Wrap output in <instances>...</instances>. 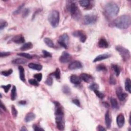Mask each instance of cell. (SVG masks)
<instances>
[{"instance_id":"1","label":"cell","mask_w":131,"mask_h":131,"mask_svg":"<svg viewBox=\"0 0 131 131\" xmlns=\"http://www.w3.org/2000/svg\"><path fill=\"white\" fill-rule=\"evenodd\" d=\"M54 104L55 105V116L56 127L59 130H63L65 129V124L63 107L57 101H54Z\"/></svg>"},{"instance_id":"2","label":"cell","mask_w":131,"mask_h":131,"mask_svg":"<svg viewBox=\"0 0 131 131\" xmlns=\"http://www.w3.org/2000/svg\"><path fill=\"white\" fill-rule=\"evenodd\" d=\"M131 18L129 15H123L118 17L114 21V26L120 29H127L130 26Z\"/></svg>"},{"instance_id":"3","label":"cell","mask_w":131,"mask_h":131,"mask_svg":"<svg viewBox=\"0 0 131 131\" xmlns=\"http://www.w3.org/2000/svg\"><path fill=\"white\" fill-rule=\"evenodd\" d=\"M104 10L106 16L113 18L117 16L119 11V7L115 3L109 2L106 5Z\"/></svg>"},{"instance_id":"4","label":"cell","mask_w":131,"mask_h":131,"mask_svg":"<svg viewBox=\"0 0 131 131\" xmlns=\"http://www.w3.org/2000/svg\"><path fill=\"white\" fill-rule=\"evenodd\" d=\"M48 21L53 28L59 26V13L57 10H53L48 16Z\"/></svg>"},{"instance_id":"5","label":"cell","mask_w":131,"mask_h":131,"mask_svg":"<svg viewBox=\"0 0 131 131\" xmlns=\"http://www.w3.org/2000/svg\"><path fill=\"white\" fill-rule=\"evenodd\" d=\"M69 10L71 13L72 17L75 20H79L80 18L81 13L78 7L74 2H71L69 6Z\"/></svg>"},{"instance_id":"6","label":"cell","mask_w":131,"mask_h":131,"mask_svg":"<svg viewBox=\"0 0 131 131\" xmlns=\"http://www.w3.org/2000/svg\"><path fill=\"white\" fill-rule=\"evenodd\" d=\"M116 50L120 54L122 59H123L124 62H127V61H128L130 59V52L126 48L121 46L118 45L116 47Z\"/></svg>"},{"instance_id":"7","label":"cell","mask_w":131,"mask_h":131,"mask_svg":"<svg viewBox=\"0 0 131 131\" xmlns=\"http://www.w3.org/2000/svg\"><path fill=\"white\" fill-rule=\"evenodd\" d=\"M69 41V36L66 33H64V34L59 36V40H58V42H59V44L61 46H62L65 49H67L68 47Z\"/></svg>"},{"instance_id":"8","label":"cell","mask_w":131,"mask_h":131,"mask_svg":"<svg viewBox=\"0 0 131 131\" xmlns=\"http://www.w3.org/2000/svg\"><path fill=\"white\" fill-rule=\"evenodd\" d=\"M97 17L94 14H87L84 17V21L86 25H90L96 22Z\"/></svg>"},{"instance_id":"9","label":"cell","mask_w":131,"mask_h":131,"mask_svg":"<svg viewBox=\"0 0 131 131\" xmlns=\"http://www.w3.org/2000/svg\"><path fill=\"white\" fill-rule=\"evenodd\" d=\"M72 35L76 38H78L81 42H85L87 38V35L82 30H76L73 32Z\"/></svg>"},{"instance_id":"10","label":"cell","mask_w":131,"mask_h":131,"mask_svg":"<svg viewBox=\"0 0 131 131\" xmlns=\"http://www.w3.org/2000/svg\"><path fill=\"white\" fill-rule=\"evenodd\" d=\"M72 59V56L69 53L67 52L66 51H64L63 52L62 54L59 57V60L62 63H67L70 62Z\"/></svg>"},{"instance_id":"11","label":"cell","mask_w":131,"mask_h":131,"mask_svg":"<svg viewBox=\"0 0 131 131\" xmlns=\"http://www.w3.org/2000/svg\"><path fill=\"white\" fill-rule=\"evenodd\" d=\"M116 95L120 101H124L127 97V94L124 93L121 87H118L116 90Z\"/></svg>"},{"instance_id":"12","label":"cell","mask_w":131,"mask_h":131,"mask_svg":"<svg viewBox=\"0 0 131 131\" xmlns=\"http://www.w3.org/2000/svg\"><path fill=\"white\" fill-rule=\"evenodd\" d=\"M83 67L81 63L79 62V61H74V62H72L68 66V68L71 70H73L80 69Z\"/></svg>"},{"instance_id":"13","label":"cell","mask_w":131,"mask_h":131,"mask_svg":"<svg viewBox=\"0 0 131 131\" xmlns=\"http://www.w3.org/2000/svg\"><path fill=\"white\" fill-rule=\"evenodd\" d=\"M116 123L118 127L119 128L123 127L125 123V118L123 114L120 113L119 114L116 118Z\"/></svg>"},{"instance_id":"14","label":"cell","mask_w":131,"mask_h":131,"mask_svg":"<svg viewBox=\"0 0 131 131\" xmlns=\"http://www.w3.org/2000/svg\"><path fill=\"white\" fill-rule=\"evenodd\" d=\"M12 41L16 44H20L24 43L25 42V39L22 35L19 34L14 36V37L12 38Z\"/></svg>"},{"instance_id":"15","label":"cell","mask_w":131,"mask_h":131,"mask_svg":"<svg viewBox=\"0 0 131 131\" xmlns=\"http://www.w3.org/2000/svg\"><path fill=\"white\" fill-rule=\"evenodd\" d=\"M105 123L108 129H110L111 127L112 119L109 111H107L105 114Z\"/></svg>"},{"instance_id":"16","label":"cell","mask_w":131,"mask_h":131,"mask_svg":"<svg viewBox=\"0 0 131 131\" xmlns=\"http://www.w3.org/2000/svg\"><path fill=\"white\" fill-rule=\"evenodd\" d=\"M81 80H84L86 83H89L93 80V77L92 76L87 73H82L80 75Z\"/></svg>"},{"instance_id":"17","label":"cell","mask_w":131,"mask_h":131,"mask_svg":"<svg viewBox=\"0 0 131 131\" xmlns=\"http://www.w3.org/2000/svg\"><path fill=\"white\" fill-rule=\"evenodd\" d=\"M70 80L71 83L75 85H80L81 83L80 77L76 75H72L70 78Z\"/></svg>"},{"instance_id":"18","label":"cell","mask_w":131,"mask_h":131,"mask_svg":"<svg viewBox=\"0 0 131 131\" xmlns=\"http://www.w3.org/2000/svg\"><path fill=\"white\" fill-rule=\"evenodd\" d=\"M110 57V55L108 53L100 54L99 55L95 57V59L93 60V63H96L97 62H100V61H101L102 60L106 59H108Z\"/></svg>"},{"instance_id":"19","label":"cell","mask_w":131,"mask_h":131,"mask_svg":"<svg viewBox=\"0 0 131 131\" xmlns=\"http://www.w3.org/2000/svg\"><path fill=\"white\" fill-rule=\"evenodd\" d=\"M98 45L100 48H106L109 47V43L105 38H101L98 41Z\"/></svg>"},{"instance_id":"20","label":"cell","mask_w":131,"mask_h":131,"mask_svg":"<svg viewBox=\"0 0 131 131\" xmlns=\"http://www.w3.org/2000/svg\"><path fill=\"white\" fill-rule=\"evenodd\" d=\"M29 68L30 69L34 70L37 71H41L42 68V66L41 65H39V64L34 63H30L28 65Z\"/></svg>"},{"instance_id":"21","label":"cell","mask_w":131,"mask_h":131,"mask_svg":"<svg viewBox=\"0 0 131 131\" xmlns=\"http://www.w3.org/2000/svg\"><path fill=\"white\" fill-rule=\"evenodd\" d=\"M36 117V116L35 114L32 112H29L26 115L25 118V121L26 123H28L34 119Z\"/></svg>"},{"instance_id":"22","label":"cell","mask_w":131,"mask_h":131,"mask_svg":"<svg viewBox=\"0 0 131 131\" xmlns=\"http://www.w3.org/2000/svg\"><path fill=\"white\" fill-rule=\"evenodd\" d=\"M19 71L20 73V80L23 81V82H25V71H24V69L22 66L19 67Z\"/></svg>"},{"instance_id":"23","label":"cell","mask_w":131,"mask_h":131,"mask_svg":"<svg viewBox=\"0 0 131 131\" xmlns=\"http://www.w3.org/2000/svg\"><path fill=\"white\" fill-rule=\"evenodd\" d=\"M125 89L129 93H131V80L129 78H127L125 81Z\"/></svg>"},{"instance_id":"24","label":"cell","mask_w":131,"mask_h":131,"mask_svg":"<svg viewBox=\"0 0 131 131\" xmlns=\"http://www.w3.org/2000/svg\"><path fill=\"white\" fill-rule=\"evenodd\" d=\"M33 47V45L31 42H26V43L24 44L21 48H20L21 50L22 51H26L30 49Z\"/></svg>"},{"instance_id":"25","label":"cell","mask_w":131,"mask_h":131,"mask_svg":"<svg viewBox=\"0 0 131 131\" xmlns=\"http://www.w3.org/2000/svg\"><path fill=\"white\" fill-rule=\"evenodd\" d=\"M110 102L111 103L112 107L114 109H118L119 105L117 100L114 97H111L110 98Z\"/></svg>"},{"instance_id":"26","label":"cell","mask_w":131,"mask_h":131,"mask_svg":"<svg viewBox=\"0 0 131 131\" xmlns=\"http://www.w3.org/2000/svg\"><path fill=\"white\" fill-rule=\"evenodd\" d=\"M14 64H17V65H23V64H25L27 63V60L23 59H15L12 62Z\"/></svg>"},{"instance_id":"27","label":"cell","mask_w":131,"mask_h":131,"mask_svg":"<svg viewBox=\"0 0 131 131\" xmlns=\"http://www.w3.org/2000/svg\"><path fill=\"white\" fill-rule=\"evenodd\" d=\"M44 41L45 43L46 44L48 47L50 48H53L54 47V44L53 41L49 38H46L44 39Z\"/></svg>"},{"instance_id":"28","label":"cell","mask_w":131,"mask_h":131,"mask_svg":"<svg viewBox=\"0 0 131 131\" xmlns=\"http://www.w3.org/2000/svg\"><path fill=\"white\" fill-rule=\"evenodd\" d=\"M112 68L115 72V74L117 76H118L120 73V69L119 67L118 66L116 65V64H113V65H112Z\"/></svg>"},{"instance_id":"29","label":"cell","mask_w":131,"mask_h":131,"mask_svg":"<svg viewBox=\"0 0 131 131\" xmlns=\"http://www.w3.org/2000/svg\"><path fill=\"white\" fill-rule=\"evenodd\" d=\"M17 97V89L16 86H13L11 90V99L12 100H14Z\"/></svg>"},{"instance_id":"30","label":"cell","mask_w":131,"mask_h":131,"mask_svg":"<svg viewBox=\"0 0 131 131\" xmlns=\"http://www.w3.org/2000/svg\"><path fill=\"white\" fill-rule=\"evenodd\" d=\"M96 70L97 71H107V68L103 64H99L96 67Z\"/></svg>"},{"instance_id":"31","label":"cell","mask_w":131,"mask_h":131,"mask_svg":"<svg viewBox=\"0 0 131 131\" xmlns=\"http://www.w3.org/2000/svg\"><path fill=\"white\" fill-rule=\"evenodd\" d=\"M81 6L83 7L88 8L90 5V2L88 0H84V1H80L79 2Z\"/></svg>"},{"instance_id":"32","label":"cell","mask_w":131,"mask_h":131,"mask_svg":"<svg viewBox=\"0 0 131 131\" xmlns=\"http://www.w3.org/2000/svg\"><path fill=\"white\" fill-rule=\"evenodd\" d=\"M50 75H54L56 79H57V80H59V79H60V69L59 68H56V70L53 73H51L50 74Z\"/></svg>"},{"instance_id":"33","label":"cell","mask_w":131,"mask_h":131,"mask_svg":"<svg viewBox=\"0 0 131 131\" xmlns=\"http://www.w3.org/2000/svg\"><path fill=\"white\" fill-rule=\"evenodd\" d=\"M63 91L64 93L67 94V95H70L71 93L70 88L68 86H67V85H65V86H64L63 87Z\"/></svg>"},{"instance_id":"34","label":"cell","mask_w":131,"mask_h":131,"mask_svg":"<svg viewBox=\"0 0 131 131\" xmlns=\"http://www.w3.org/2000/svg\"><path fill=\"white\" fill-rule=\"evenodd\" d=\"M95 93V94H96V95L99 98L102 99L103 98H104L105 97V94L102 93V92H100V91L98 90H94L93 91Z\"/></svg>"},{"instance_id":"35","label":"cell","mask_w":131,"mask_h":131,"mask_svg":"<svg viewBox=\"0 0 131 131\" xmlns=\"http://www.w3.org/2000/svg\"><path fill=\"white\" fill-rule=\"evenodd\" d=\"M13 72V69H9L8 70H6V71H1V73L2 75L5 76H8L10 75H11Z\"/></svg>"},{"instance_id":"36","label":"cell","mask_w":131,"mask_h":131,"mask_svg":"<svg viewBox=\"0 0 131 131\" xmlns=\"http://www.w3.org/2000/svg\"><path fill=\"white\" fill-rule=\"evenodd\" d=\"M17 55L19 56L24 57L26 58V59H32L33 57L30 54L27 53H17Z\"/></svg>"},{"instance_id":"37","label":"cell","mask_w":131,"mask_h":131,"mask_svg":"<svg viewBox=\"0 0 131 131\" xmlns=\"http://www.w3.org/2000/svg\"><path fill=\"white\" fill-rule=\"evenodd\" d=\"M8 25V23L5 20H1L0 21V30H2L6 27Z\"/></svg>"},{"instance_id":"38","label":"cell","mask_w":131,"mask_h":131,"mask_svg":"<svg viewBox=\"0 0 131 131\" xmlns=\"http://www.w3.org/2000/svg\"><path fill=\"white\" fill-rule=\"evenodd\" d=\"M29 83L32 85V86H38L39 85L38 81V80H36L35 79H30L29 80Z\"/></svg>"},{"instance_id":"39","label":"cell","mask_w":131,"mask_h":131,"mask_svg":"<svg viewBox=\"0 0 131 131\" xmlns=\"http://www.w3.org/2000/svg\"><path fill=\"white\" fill-rule=\"evenodd\" d=\"M11 113H12V114H13V116L16 118L17 117V110L15 108V106H13L11 107Z\"/></svg>"},{"instance_id":"40","label":"cell","mask_w":131,"mask_h":131,"mask_svg":"<svg viewBox=\"0 0 131 131\" xmlns=\"http://www.w3.org/2000/svg\"><path fill=\"white\" fill-rule=\"evenodd\" d=\"M42 73H36L34 75V78H35L36 80H38V82L41 81L42 80Z\"/></svg>"},{"instance_id":"41","label":"cell","mask_w":131,"mask_h":131,"mask_svg":"<svg viewBox=\"0 0 131 131\" xmlns=\"http://www.w3.org/2000/svg\"><path fill=\"white\" fill-rule=\"evenodd\" d=\"M24 4H23L22 5H20V6L17 8V9L16 11H14L13 14L16 15V14H19V13H21V11H22V9H23V7H24Z\"/></svg>"},{"instance_id":"42","label":"cell","mask_w":131,"mask_h":131,"mask_svg":"<svg viewBox=\"0 0 131 131\" xmlns=\"http://www.w3.org/2000/svg\"><path fill=\"white\" fill-rule=\"evenodd\" d=\"M89 89H90L92 91L98 90L99 89V86L97 84H93L89 87Z\"/></svg>"},{"instance_id":"43","label":"cell","mask_w":131,"mask_h":131,"mask_svg":"<svg viewBox=\"0 0 131 131\" xmlns=\"http://www.w3.org/2000/svg\"><path fill=\"white\" fill-rule=\"evenodd\" d=\"M110 84L111 85H115L116 84V80L114 76L113 75H111L110 77Z\"/></svg>"},{"instance_id":"44","label":"cell","mask_w":131,"mask_h":131,"mask_svg":"<svg viewBox=\"0 0 131 131\" xmlns=\"http://www.w3.org/2000/svg\"><path fill=\"white\" fill-rule=\"evenodd\" d=\"M45 84H47V85H48V86H52V84H53V78H52L51 77H48L47 79V80H46Z\"/></svg>"},{"instance_id":"45","label":"cell","mask_w":131,"mask_h":131,"mask_svg":"<svg viewBox=\"0 0 131 131\" xmlns=\"http://www.w3.org/2000/svg\"><path fill=\"white\" fill-rule=\"evenodd\" d=\"M1 88H3V89L4 90L5 92L7 93L8 92V91H9V89H10L11 85L10 84H9V85H6V86H2Z\"/></svg>"},{"instance_id":"46","label":"cell","mask_w":131,"mask_h":131,"mask_svg":"<svg viewBox=\"0 0 131 131\" xmlns=\"http://www.w3.org/2000/svg\"><path fill=\"white\" fill-rule=\"evenodd\" d=\"M33 130L35 131H44L43 129H42L41 127H39L38 124H33L32 126Z\"/></svg>"},{"instance_id":"47","label":"cell","mask_w":131,"mask_h":131,"mask_svg":"<svg viewBox=\"0 0 131 131\" xmlns=\"http://www.w3.org/2000/svg\"><path fill=\"white\" fill-rule=\"evenodd\" d=\"M42 53H43L44 55V57H52V55L49 52L46 51V50H43L42 51Z\"/></svg>"},{"instance_id":"48","label":"cell","mask_w":131,"mask_h":131,"mask_svg":"<svg viewBox=\"0 0 131 131\" xmlns=\"http://www.w3.org/2000/svg\"><path fill=\"white\" fill-rule=\"evenodd\" d=\"M72 102L75 104L76 106H79V107H80V100L78 99H76V98H75L73 99L72 100Z\"/></svg>"},{"instance_id":"49","label":"cell","mask_w":131,"mask_h":131,"mask_svg":"<svg viewBox=\"0 0 131 131\" xmlns=\"http://www.w3.org/2000/svg\"><path fill=\"white\" fill-rule=\"evenodd\" d=\"M30 12V9L29 8H26L25 9V10H24L23 13V17H26L29 13Z\"/></svg>"},{"instance_id":"50","label":"cell","mask_w":131,"mask_h":131,"mask_svg":"<svg viewBox=\"0 0 131 131\" xmlns=\"http://www.w3.org/2000/svg\"><path fill=\"white\" fill-rule=\"evenodd\" d=\"M11 53L10 52H1L0 53V57H6L8 55H10Z\"/></svg>"},{"instance_id":"51","label":"cell","mask_w":131,"mask_h":131,"mask_svg":"<svg viewBox=\"0 0 131 131\" xmlns=\"http://www.w3.org/2000/svg\"><path fill=\"white\" fill-rule=\"evenodd\" d=\"M97 130L99 131H106V130L105 128L103 127H102V126H101V125H99V126L97 127Z\"/></svg>"},{"instance_id":"52","label":"cell","mask_w":131,"mask_h":131,"mask_svg":"<svg viewBox=\"0 0 131 131\" xmlns=\"http://www.w3.org/2000/svg\"><path fill=\"white\" fill-rule=\"evenodd\" d=\"M0 106H1V108L4 111H6V108L5 106L3 105V102L2 101H1V105H0Z\"/></svg>"},{"instance_id":"53","label":"cell","mask_w":131,"mask_h":131,"mask_svg":"<svg viewBox=\"0 0 131 131\" xmlns=\"http://www.w3.org/2000/svg\"><path fill=\"white\" fill-rule=\"evenodd\" d=\"M19 104L21 105H25L26 104V101H25V100H21V101L19 102Z\"/></svg>"},{"instance_id":"54","label":"cell","mask_w":131,"mask_h":131,"mask_svg":"<svg viewBox=\"0 0 131 131\" xmlns=\"http://www.w3.org/2000/svg\"><path fill=\"white\" fill-rule=\"evenodd\" d=\"M103 105H104V106H105L106 108H109L110 105L108 104V103L107 102H103Z\"/></svg>"},{"instance_id":"55","label":"cell","mask_w":131,"mask_h":131,"mask_svg":"<svg viewBox=\"0 0 131 131\" xmlns=\"http://www.w3.org/2000/svg\"><path fill=\"white\" fill-rule=\"evenodd\" d=\"M27 130H27L26 129V127H24V126L22 127V128H21V131H27Z\"/></svg>"}]
</instances>
